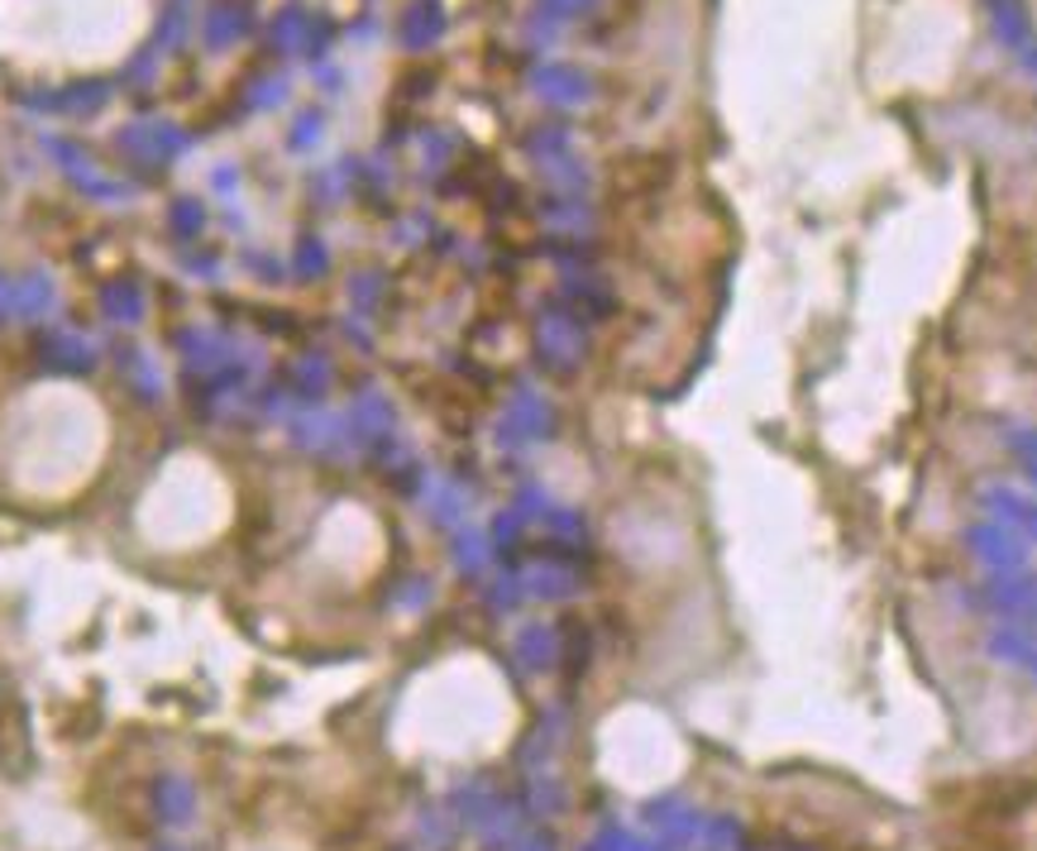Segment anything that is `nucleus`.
Here are the masks:
<instances>
[{
	"label": "nucleus",
	"mask_w": 1037,
	"mask_h": 851,
	"mask_svg": "<svg viewBox=\"0 0 1037 851\" xmlns=\"http://www.w3.org/2000/svg\"><path fill=\"white\" fill-rule=\"evenodd\" d=\"M115 417L78 378H39L0 407V493L20 507H68L96 489Z\"/></svg>",
	"instance_id": "f257e3e1"
},
{
	"label": "nucleus",
	"mask_w": 1037,
	"mask_h": 851,
	"mask_svg": "<svg viewBox=\"0 0 1037 851\" xmlns=\"http://www.w3.org/2000/svg\"><path fill=\"white\" fill-rule=\"evenodd\" d=\"M239 522V489L216 454L182 445L148 469L130 503V536L154 560H192L230 536Z\"/></svg>",
	"instance_id": "f03ea898"
},
{
	"label": "nucleus",
	"mask_w": 1037,
	"mask_h": 851,
	"mask_svg": "<svg viewBox=\"0 0 1037 851\" xmlns=\"http://www.w3.org/2000/svg\"><path fill=\"white\" fill-rule=\"evenodd\" d=\"M24 10V29L0 49L29 68L96 72L115 68L148 34L154 0H10Z\"/></svg>",
	"instance_id": "7ed1b4c3"
}]
</instances>
